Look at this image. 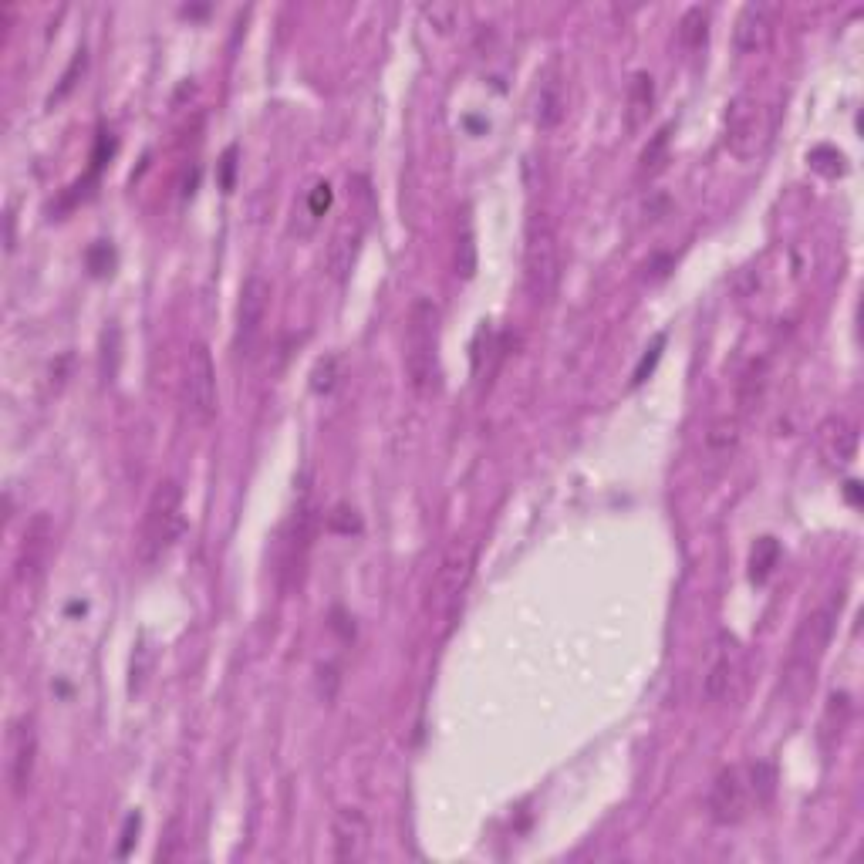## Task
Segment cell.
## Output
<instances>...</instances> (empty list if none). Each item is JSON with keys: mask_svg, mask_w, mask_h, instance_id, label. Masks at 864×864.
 Returning <instances> with one entry per match:
<instances>
[{"mask_svg": "<svg viewBox=\"0 0 864 864\" xmlns=\"http://www.w3.org/2000/svg\"><path fill=\"white\" fill-rule=\"evenodd\" d=\"M405 375L419 395L439 389V308L432 297H416L405 324Z\"/></svg>", "mask_w": 864, "mask_h": 864, "instance_id": "1", "label": "cell"}, {"mask_svg": "<svg viewBox=\"0 0 864 864\" xmlns=\"http://www.w3.org/2000/svg\"><path fill=\"white\" fill-rule=\"evenodd\" d=\"M834 621H837V598H831L817 611H810V615L800 621L794 642H790L787 665H783V686H787L790 696H804V692L814 686V672L824 659L827 645H831Z\"/></svg>", "mask_w": 864, "mask_h": 864, "instance_id": "2", "label": "cell"}, {"mask_svg": "<svg viewBox=\"0 0 864 864\" xmlns=\"http://www.w3.org/2000/svg\"><path fill=\"white\" fill-rule=\"evenodd\" d=\"M183 534V490L176 480H162L146 503V517H142L139 534V561L152 567L169 554Z\"/></svg>", "mask_w": 864, "mask_h": 864, "instance_id": "3", "label": "cell"}, {"mask_svg": "<svg viewBox=\"0 0 864 864\" xmlns=\"http://www.w3.org/2000/svg\"><path fill=\"white\" fill-rule=\"evenodd\" d=\"M561 284V247H557V230L547 213H537L527 227L524 247V287L534 304H551Z\"/></svg>", "mask_w": 864, "mask_h": 864, "instance_id": "4", "label": "cell"}, {"mask_svg": "<svg viewBox=\"0 0 864 864\" xmlns=\"http://www.w3.org/2000/svg\"><path fill=\"white\" fill-rule=\"evenodd\" d=\"M473 567H476L473 544L453 540V544L446 547L443 561L436 567V578H432V588H429V611L436 618H443L446 625L456 618L459 605H463V594L473 581Z\"/></svg>", "mask_w": 864, "mask_h": 864, "instance_id": "5", "label": "cell"}, {"mask_svg": "<svg viewBox=\"0 0 864 864\" xmlns=\"http://www.w3.org/2000/svg\"><path fill=\"white\" fill-rule=\"evenodd\" d=\"M179 395H183V412L193 426H206L216 416V368L206 345L189 348Z\"/></svg>", "mask_w": 864, "mask_h": 864, "instance_id": "6", "label": "cell"}, {"mask_svg": "<svg viewBox=\"0 0 864 864\" xmlns=\"http://www.w3.org/2000/svg\"><path fill=\"white\" fill-rule=\"evenodd\" d=\"M767 112H763L760 98L750 92H740L729 98L726 105V146L733 156L740 159H753L756 152L763 149L767 142Z\"/></svg>", "mask_w": 864, "mask_h": 864, "instance_id": "7", "label": "cell"}, {"mask_svg": "<svg viewBox=\"0 0 864 864\" xmlns=\"http://www.w3.org/2000/svg\"><path fill=\"white\" fill-rule=\"evenodd\" d=\"M743 682V648L740 638L733 632H716L713 645H709L706 675H702V692L709 702H726L736 696Z\"/></svg>", "mask_w": 864, "mask_h": 864, "instance_id": "8", "label": "cell"}, {"mask_svg": "<svg viewBox=\"0 0 864 864\" xmlns=\"http://www.w3.org/2000/svg\"><path fill=\"white\" fill-rule=\"evenodd\" d=\"M753 807H756V797H753V783H750V767L719 770L706 797V810H709V817H713V824H723V827L740 824L750 817Z\"/></svg>", "mask_w": 864, "mask_h": 864, "instance_id": "9", "label": "cell"}, {"mask_svg": "<svg viewBox=\"0 0 864 864\" xmlns=\"http://www.w3.org/2000/svg\"><path fill=\"white\" fill-rule=\"evenodd\" d=\"M34 760H38V729H34L31 716H17L7 723L4 736V777L14 797L27 794V787H31Z\"/></svg>", "mask_w": 864, "mask_h": 864, "instance_id": "10", "label": "cell"}, {"mask_svg": "<svg viewBox=\"0 0 864 864\" xmlns=\"http://www.w3.org/2000/svg\"><path fill=\"white\" fill-rule=\"evenodd\" d=\"M270 284L264 281L260 274H250L243 281V291H240V304H237V351L240 355H250L264 331V321H267V308H270Z\"/></svg>", "mask_w": 864, "mask_h": 864, "instance_id": "11", "label": "cell"}, {"mask_svg": "<svg viewBox=\"0 0 864 864\" xmlns=\"http://www.w3.org/2000/svg\"><path fill=\"white\" fill-rule=\"evenodd\" d=\"M368 817L358 807H338L331 817V858L341 864H355L368 854Z\"/></svg>", "mask_w": 864, "mask_h": 864, "instance_id": "12", "label": "cell"}, {"mask_svg": "<svg viewBox=\"0 0 864 864\" xmlns=\"http://www.w3.org/2000/svg\"><path fill=\"white\" fill-rule=\"evenodd\" d=\"M51 540H54V530H51V520L44 517V513L27 524L21 551H17V564H14V574L24 588L38 584V578L44 574V564H48V557H51Z\"/></svg>", "mask_w": 864, "mask_h": 864, "instance_id": "13", "label": "cell"}, {"mask_svg": "<svg viewBox=\"0 0 864 864\" xmlns=\"http://www.w3.org/2000/svg\"><path fill=\"white\" fill-rule=\"evenodd\" d=\"M311 530H314V507H311V490H304L294 513H291L287 537L281 544V554H284L281 571L284 574H297L304 567V554H308V544H311Z\"/></svg>", "mask_w": 864, "mask_h": 864, "instance_id": "14", "label": "cell"}, {"mask_svg": "<svg viewBox=\"0 0 864 864\" xmlns=\"http://www.w3.org/2000/svg\"><path fill=\"white\" fill-rule=\"evenodd\" d=\"M773 31V11L767 4H746L733 24V44L740 54H756L767 48Z\"/></svg>", "mask_w": 864, "mask_h": 864, "instance_id": "15", "label": "cell"}, {"mask_svg": "<svg viewBox=\"0 0 864 864\" xmlns=\"http://www.w3.org/2000/svg\"><path fill=\"white\" fill-rule=\"evenodd\" d=\"M817 449H821V456L831 466L851 463L854 453H858V432H854L848 419L831 416V419L821 422V429H817Z\"/></svg>", "mask_w": 864, "mask_h": 864, "instance_id": "16", "label": "cell"}, {"mask_svg": "<svg viewBox=\"0 0 864 864\" xmlns=\"http://www.w3.org/2000/svg\"><path fill=\"white\" fill-rule=\"evenodd\" d=\"M655 105V81L648 71H635L632 85H628V112H625V125L628 132H638L648 122Z\"/></svg>", "mask_w": 864, "mask_h": 864, "instance_id": "17", "label": "cell"}, {"mask_svg": "<svg viewBox=\"0 0 864 864\" xmlns=\"http://www.w3.org/2000/svg\"><path fill=\"white\" fill-rule=\"evenodd\" d=\"M736 443H740V422H736V416L716 419L713 426H709V432H706V449H709V453H713L716 459H729V456H733Z\"/></svg>", "mask_w": 864, "mask_h": 864, "instance_id": "18", "label": "cell"}, {"mask_svg": "<svg viewBox=\"0 0 864 864\" xmlns=\"http://www.w3.org/2000/svg\"><path fill=\"white\" fill-rule=\"evenodd\" d=\"M848 719H851V696H848V692H834L831 702H827V713L821 719V743L831 746L834 736L844 733Z\"/></svg>", "mask_w": 864, "mask_h": 864, "instance_id": "19", "label": "cell"}, {"mask_svg": "<svg viewBox=\"0 0 864 864\" xmlns=\"http://www.w3.org/2000/svg\"><path fill=\"white\" fill-rule=\"evenodd\" d=\"M777 564H780V544L773 537H760L753 544V554H750V578L756 584L770 581V574Z\"/></svg>", "mask_w": 864, "mask_h": 864, "instance_id": "20", "label": "cell"}, {"mask_svg": "<svg viewBox=\"0 0 864 864\" xmlns=\"http://www.w3.org/2000/svg\"><path fill=\"white\" fill-rule=\"evenodd\" d=\"M706 34H709V11L706 7H689L679 21V41L686 44L689 51H696L706 44Z\"/></svg>", "mask_w": 864, "mask_h": 864, "instance_id": "21", "label": "cell"}, {"mask_svg": "<svg viewBox=\"0 0 864 864\" xmlns=\"http://www.w3.org/2000/svg\"><path fill=\"white\" fill-rule=\"evenodd\" d=\"M767 382H770V375H767V362H753L750 368H746L743 385H740V405H743V412H750V409H756V405L763 402V392H767Z\"/></svg>", "mask_w": 864, "mask_h": 864, "instance_id": "22", "label": "cell"}, {"mask_svg": "<svg viewBox=\"0 0 864 864\" xmlns=\"http://www.w3.org/2000/svg\"><path fill=\"white\" fill-rule=\"evenodd\" d=\"M564 115V98H561V85L557 81H544L540 88V98H537V122L544 129H554Z\"/></svg>", "mask_w": 864, "mask_h": 864, "instance_id": "23", "label": "cell"}, {"mask_svg": "<svg viewBox=\"0 0 864 864\" xmlns=\"http://www.w3.org/2000/svg\"><path fill=\"white\" fill-rule=\"evenodd\" d=\"M750 783H753L756 807L770 804L773 790H777V770H773V763H750Z\"/></svg>", "mask_w": 864, "mask_h": 864, "instance_id": "24", "label": "cell"}, {"mask_svg": "<svg viewBox=\"0 0 864 864\" xmlns=\"http://www.w3.org/2000/svg\"><path fill=\"white\" fill-rule=\"evenodd\" d=\"M669 139H672V125H662V129L648 139V146L642 149V173H655V169H662L665 152H669Z\"/></svg>", "mask_w": 864, "mask_h": 864, "instance_id": "25", "label": "cell"}, {"mask_svg": "<svg viewBox=\"0 0 864 864\" xmlns=\"http://www.w3.org/2000/svg\"><path fill=\"white\" fill-rule=\"evenodd\" d=\"M807 162H810V169H817L821 176H841V173H844V156H841V152H837L834 146L810 149Z\"/></svg>", "mask_w": 864, "mask_h": 864, "instance_id": "26", "label": "cell"}, {"mask_svg": "<svg viewBox=\"0 0 864 864\" xmlns=\"http://www.w3.org/2000/svg\"><path fill=\"white\" fill-rule=\"evenodd\" d=\"M335 382H338V358H335V355H328V358H321V362L314 365V372H311V389L318 392V395H328L331 389H335Z\"/></svg>", "mask_w": 864, "mask_h": 864, "instance_id": "27", "label": "cell"}, {"mask_svg": "<svg viewBox=\"0 0 864 864\" xmlns=\"http://www.w3.org/2000/svg\"><path fill=\"white\" fill-rule=\"evenodd\" d=\"M456 267L463 277H473V270H476V243L470 230L463 233V240H459V247H456Z\"/></svg>", "mask_w": 864, "mask_h": 864, "instance_id": "28", "label": "cell"}, {"mask_svg": "<svg viewBox=\"0 0 864 864\" xmlns=\"http://www.w3.org/2000/svg\"><path fill=\"white\" fill-rule=\"evenodd\" d=\"M662 345H665V335H655L652 348L645 351V358H642V362H638V368H635V375H632V385H642L645 378L652 375L655 362H659V358H662Z\"/></svg>", "mask_w": 864, "mask_h": 864, "instance_id": "29", "label": "cell"}, {"mask_svg": "<svg viewBox=\"0 0 864 864\" xmlns=\"http://www.w3.org/2000/svg\"><path fill=\"white\" fill-rule=\"evenodd\" d=\"M331 206V183L328 179H318V183L311 186V193H308V213H311V220H318V216L328 210Z\"/></svg>", "mask_w": 864, "mask_h": 864, "instance_id": "30", "label": "cell"}, {"mask_svg": "<svg viewBox=\"0 0 864 864\" xmlns=\"http://www.w3.org/2000/svg\"><path fill=\"white\" fill-rule=\"evenodd\" d=\"M328 527L331 530H341V534H351V530H358V517H355V510H348V507H335L328 513Z\"/></svg>", "mask_w": 864, "mask_h": 864, "instance_id": "31", "label": "cell"}, {"mask_svg": "<svg viewBox=\"0 0 864 864\" xmlns=\"http://www.w3.org/2000/svg\"><path fill=\"white\" fill-rule=\"evenodd\" d=\"M146 669H149V648L139 645L132 655V692L142 689V682H146Z\"/></svg>", "mask_w": 864, "mask_h": 864, "instance_id": "32", "label": "cell"}, {"mask_svg": "<svg viewBox=\"0 0 864 864\" xmlns=\"http://www.w3.org/2000/svg\"><path fill=\"white\" fill-rule=\"evenodd\" d=\"M233 159H237V149H227V156H223V189L233 186Z\"/></svg>", "mask_w": 864, "mask_h": 864, "instance_id": "33", "label": "cell"}, {"mask_svg": "<svg viewBox=\"0 0 864 864\" xmlns=\"http://www.w3.org/2000/svg\"><path fill=\"white\" fill-rule=\"evenodd\" d=\"M848 497H851V503H858V483H848Z\"/></svg>", "mask_w": 864, "mask_h": 864, "instance_id": "34", "label": "cell"}]
</instances>
